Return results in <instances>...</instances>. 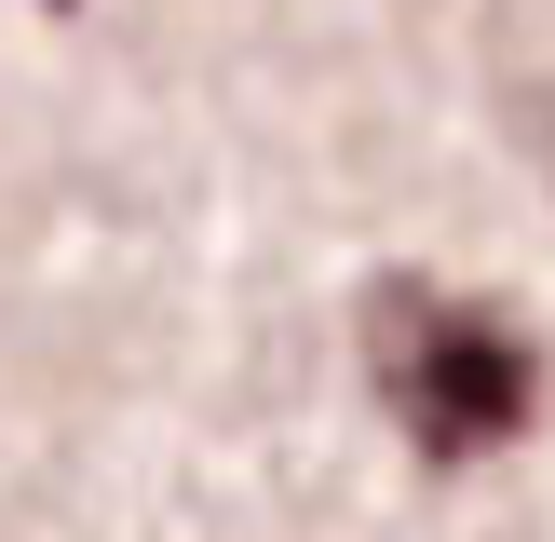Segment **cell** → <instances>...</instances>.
Masks as SVG:
<instances>
[{
    "label": "cell",
    "mask_w": 555,
    "mask_h": 542,
    "mask_svg": "<svg viewBox=\"0 0 555 542\" xmlns=\"http://www.w3.org/2000/svg\"><path fill=\"white\" fill-rule=\"evenodd\" d=\"M366 379L406 421V448L448 461V475L488 461V448H515V434L542 421V352L515 339L502 312H475V298H448V285H406V271L366 285Z\"/></svg>",
    "instance_id": "obj_1"
}]
</instances>
